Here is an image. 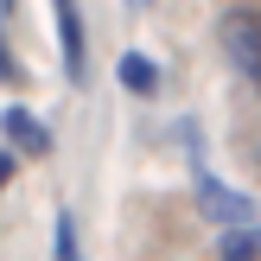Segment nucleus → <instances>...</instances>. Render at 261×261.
Listing matches in <instances>:
<instances>
[{
    "mask_svg": "<svg viewBox=\"0 0 261 261\" xmlns=\"http://www.w3.org/2000/svg\"><path fill=\"white\" fill-rule=\"evenodd\" d=\"M191 178H198V211H204V217H217L223 229L249 223V198H242V191H229L223 178H211V166H204V160H191Z\"/></svg>",
    "mask_w": 261,
    "mask_h": 261,
    "instance_id": "f03ea898",
    "label": "nucleus"
},
{
    "mask_svg": "<svg viewBox=\"0 0 261 261\" xmlns=\"http://www.w3.org/2000/svg\"><path fill=\"white\" fill-rule=\"evenodd\" d=\"M7 178H13V160H7V153H0V185H7Z\"/></svg>",
    "mask_w": 261,
    "mask_h": 261,
    "instance_id": "1a4fd4ad",
    "label": "nucleus"
},
{
    "mask_svg": "<svg viewBox=\"0 0 261 261\" xmlns=\"http://www.w3.org/2000/svg\"><path fill=\"white\" fill-rule=\"evenodd\" d=\"M0 19H7V7H0ZM19 76V64H13V51H7V32H0V83H13Z\"/></svg>",
    "mask_w": 261,
    "mask_h": 261,
    "instance_id": "6e6552de",
    "label": "nucleus"
},
{
    "mask_svg": "<svg viewBox=\"0 0 261 261\" xmlns=\"http://www.w3.org/2000/svg\"><path fill=\"white\" fill-rule=\"evenodd\" d=\"M51 13H58V51H64V76H83L89 64V38H83V19H76V0H51Z\"/></svg>",
    "mask_w": 261,
    "mask_h": 261,
    "instance_id": "7ed1b4c3",
    "label": "nucleus"
},
{
    "mask_svg": "<svg viewBox=\"0 0 261 261\" xmlns=\"http://www.w3.org/2000/svg\"><path fill=\"white\" fill-rule=\"evenodd\" d=\"M115 76H121L127 96H160V64H153L147 51H127V58L115 64Z\"/></svg>",
    "mask_w": 261,
    "mask_h": 261,
    "instance_id": "39448f33",
    "label": "nucleus"
},
{
    "mask_svg": "<svg viewBox=\"0 0 261 261\" xmlns=\"http://www.w3.org/2000/svg\"><path fill=\"white\" fill-rule=\"evenodd\" d=\"M51 249H58V261H83V249H76V223H70V217H58V223H51Z\"/></svg>",
    "mask_w": 261,
    "mask_h": 261,
    "instance_id": "0eeeda50",
    "label": "nucleus"
},
{
    "mask_svg": "<svg viewBox=\"0 0 261 261\" xmlns=\"http://www.w3.org/2000/svg\"><path fill=\"white\" fill-rule=\"evenodd\" d=\"M0 134H7L13 153H25V160H45V153H51V127L38 121L32 109H7V115H0Z\"/></svg>",
    "mask_w": 261,
    "mask_h": 261,
    "instance_id": "20e7f679",
    "label": "nucleus"
},
{
    "mask_svg": "<svg viewBox=\"0 0 261 261\" xmlns=\"http://www.w3.org/2000/svg\"><path fill=\"white\" fill-rule=\"evenodd\" d=\"M217 261H261V223H236V229H223Z\"/></svg>",
    "mask_w": 261,
    "mask_h": 261,
    "instance_id": "423d86ee",
    "label": "nucleus"
},
{
    "mask_svg": "<svg viewBox=\"0 0 261 261\" xmlns=\"http://www.w3.org/2000/svg\"><path fill=\"white\" fill-rule=\"evenodd\" d=\"M217 38H223V58L236 76H249L261 96V7H236L217 19Z\"/></svg>",
    "mask_w": 261,
    "mask_h": 261,
    "instance_id": "f257e3e1",
    "label": "nucleus"
},
{
    "mask_svg": "<svg viewBox=\"0 0 261 261\" xmlns=\"http://www.w3.org/2000/svg\"><path fill=\"white\" fill-rule=\"evenodd\" d=\"M127 7H153V0H127Z\"/></svg>",
    "mask_w": 261,
    "mask_h": 261,
    "instance_id": "9d476101",
    "label": "nucleus"
}]
</instances>
